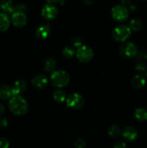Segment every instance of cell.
<instances>
[{"instance_id": "cell-26", "label": "cell", "mask_w": 147, "mask_h": 148, "mask_svg": "<svg viewBox=\"0 0 147 148\" xmlns=\"http://www.w3.org/2000/svg\"><path fill=\"white\" fill-rule=\"evenodd\" d=\"M71 46L74 48H76V49L80 47L81 46H82V39L79 37H74L71 39Z\"/></svg>"}, {"instance_id": "cell-10", "label": "cell", "mask_w": 147, "mask_h": 148, "mask_svg": "<svg viewBox=\"0 0 147 148\" xmlns=\"http://www.w3.org/2000/svg\"><path fill=\"white\" fill-rule=\"evenodd\" d=\"M51 34V27L48 23L40 25L35 30V37L39 40H45Z\"/></svg>"}, {"instance_id": "cell-13", "label": "cell", "mask_w": 147, "mask_h": 148, "mask_svg": "<svg viewBox=\"0 0 147 148\" xmlns=\"http://www.w3.org/2000/svg\"><path fill=\"white\" fill-rule=\"evenodd\" d=\"M11 88L13 96H15V95H21L22 94L24 93L27 86L24 79H18L14 81Z\"/></svg>"}, {"instance_id": "cell-16", "label": "cell", "mask_w": 147, "mask_h": 148, "mask_svg": "<svg viewBox=\"0 0 147 148\" xmlns=\"http://www.w3.org/2000/svg\"><path fill=\"white\" fill-rule=\"evenodd\" d=\"M13 96L12 88L7 85H0V99L8 100Z\"/></svg>"}, {"instance_id": "cell-29", "label": "cell", "mask_w": 147, "mask_h": 148, "mask_svg": "<svg viewBox=\"0 0 147 148\" xmlns=\"http://www.w3.org/2000/svg\"><path fill=\"white\" fill-rule=\"evenodd\" d=\"M8 126V120L6 117L0 116V129L5 128Z\"/></svg>"}, {"instance_id": "cell-22", "label": "cell", "mask_w": 147, "mask_h": 148, "mask_svg": "<svg viewBox=\"0 0 147 148\" xmlns=\"http://www.w3.org/2000/svg\"><path fill=\"white\" fill-rule=\"evenodd\" d=\"M62 54L65 59H71L76 54V50L72 46H65L62 51Z\"/></svg>"}, {"instance_id": "cell-7", "label": "cell", "mask_w": 147, "mask_h": 148, "mask_svg": "<svg viewBox=\"0 0 147 148\" xmlns=\"http://www.w3.org/2000/svg\"><path fill=\"white\" fill-rule=\"evenodd\" d=\"M66 106L73 109H80L84 105V98L78 92H72L66 97Z\"/></svg>"}, {"instance_id": "cell-24", "label": "cell", "mask_w": 147, "mask_h": 148, "mask_svg": "<svg viewBox=\"0 0 147 148\" xmlns=\"http://www.w3.org/2000/svg\"><path fill=\"white\" fill-rule=\"evenodd\" d=\"M135 69L138 72H146L147 70V65L145 62H144L143 61H140L139 62L135 64Z\"/></svg>"}, {"instance_id": "cell-15", "label": "cell", "mask_w": 147, "mask_h": 148, "mask_svg": "<svg viewBox=\"0 0 147 148\" xmlns=\"http://www.w3.org/2000/svg\"><path fill=\"white\" fill-rule=\"evenodd\" d=\"M11 24V19L8 14L0 12V33L7 31Z\"/></svg>"}, {"instance_id": "cell-33", "label": "cell", "mask_w": 147, "mask_h": 148, "mask_svg": "<svg viewBox=\"0 0 147 148\" xmlns=\"http://www.w3.org/2000/svg\"><path fill=\"white\" fill-rule=\"evenodd\" d=\"M5 112V106L0 103V115H2Z\"/></svg>"}, {"instance_id": "cell-8", "label": "cell", "mask_w": 147, "mask_h": 148, "mask_svg": "<svg viewBox=\"0 0 147 148\" xmlns=\"http://www.w3.org/2000/svg\"><path fill=\"white\" fill-rule=\"evenodd\" d=\"M56 5L46 2L41 9V15L47 21L53 20L57 17L59 12Z\"/></svg>"}, {"instance_id": "cell-3", "label": "cell", "mask_w": 147, "mask_h": 148, "mask_svg": "<svg viewBox=\"0 0 147 148\" xmlns=\"http://www.w3.org/2000/svg\"><path fill=\"white\" fill-rule=\"evenodd\" d=\"M132 30L129 26L125 24L118 25L112 30V37L115 41L125 43L131 37Z\"/></svg>"}, {"instance_id": "cell-18", "label": "cell", "mask_w": 147, "mask_h": 148, "mask_svg": "<svg viewBox=\"0 0 147 148\" xmlns=\"http://www.w3.org/2000/svg\"><path fill=\"white\" fill-rule=\"evenodd\" d=\"M56 66H57V62L54 58L48 57L45 59L44 63H43V67L46 72L52 73L56 70Z\"/></svg>"}, {"instance_id": "cell-31", "label": "cell", "mask_w": 147, "mask_h": 148, "mask_svg": "<svg viewBox=\"0 0 147 148\" xmlns=\"http://www.w3.org/2000/svg\"><path fill=\"white\" fill-rule=\"evenodd\" d=\"M15 11H21L24 12L26 10V6L23 4H18L15 6Z\"/></svg>"}, {"instance_id": "cell-25", "label": "cell", "mask_w": 147, "mask_h": 148, "mask_svg": "<svg viewBox=\"0 0 147 148\" xmlns=\"http://www.w3.org/2000/svg\"><path fill=\"white\" fill-rule=\"evenodd\" d=\"M74 146L76 148H85L86 146V142L83 138H78L74 142Z\"/></svg>"}, {"instance_id": "cell-1", "label": "cell", "mask_w": 147, "mask_h": 148, "mask_svg": "<svg viewBox=\"0 0 147 148\" xmlns=\"http://www.w3.org/2000/svg\"><path fill=\"white\" fill-rule=\"evenodd\" d=\"M10 111L15 116H23L28 111L29 105L25 98L22 95L12 96L8 103Z\"/></svg>"}, {"instance_id": "cell-32", "label": "cell", "mask_w": 147, "mask_h": 148, "mask_svg": "<svg viewBox=\"0 0 147 148\" xmlns=\"http://www.w3.org/2000/svg\"><path fill=\"white\" fill-rule=\"evenodd\" d=\"M128 10H129V12H135V10H137V6L135 5V4H133V3H131V4H129V7H128Z\"/></svg>"}, {"instance_id": "cell-27", "label": "cell", "mask_w": 147, "mask_h": 148, "mask_svg": "<svg viewBox=\"0 0 147 148\" xmlns=\"http://www.w3.org/2000/svg\"><path fill=\"white\" fill-rule=\"evenodd\" d=\"M135 59L138 60H146L147 59V51L141 50L138 51Z\"/></svg>"}, {"instance_id": "cell-14", "label": "cell", "mask_w": 147, "mask_h": 148, "mask_svg": "<svg viewBox=\"0 0 147 148\" xmlns=\"http://www.w3.org/2000/svg\"><path fill=\"white\" fill-rule=\"evenodd\" d=\"M14 3L10 0H2L0 1V10L4 14H12L15 11Z\"/></svg>"}, {"instance_id": "cell-21", "label": "cell", "mask_w": 147, "mask_h": 148, "mask_svg": "<svg viewBox=\"0 0 147 148\" xmlns=\"http://www.w3.org/2000/svg\"><path fill=\"white\" fill-rule=\"evenodd\" d=\"M53 98L55 101L58 103H63L66 101V92L61 89H58L55 90L53 93Z\"/></svg>"}, {"instance_id": "cell-6", "label": "cell", "mask_w": 147, "mask_h": 148, "mask_svg": "<svg viewBox=\"0 0 147 148\" xmlns=\"http://www.w3.org/2000/svg\"><path fill=\"white\" fill-rule=\"evenodd\" d=\"M138 51L137 46L131 41L125 42L119 48V54L125 59L135 57Z\"/></svg>"}, {"instance_id": "cell-19", "label": "cell", "mask_w": 147, "mask_h": 148, "mask_svg": "<svg viewBox=\"0 0 147 148\" xmlns=\"http://www.w3.org/2000/svg\"><path fill=\"white\" fill-rule=\"evenodd\" d=\"M133 116L138 121H145L147 120V111L144 108H138L134 111Z\"/></svg>"}, {"instance_id": "cell-23", "label": "cell", "mask_w": 147, "mask_h": 148, "mask_svg": "<svg viewBox=\"0 0 147 148\" xmlns=\"http://www.w3.org/2000/svg\"><path fill=\"white\" fill-rule=\"evenodd\" d=\"M108 134L111 137H117L121 134V130L119 126L116 124H112L108 129Z\"/></svg>"}, {"instance_id": "cell-28", "label": "cell", "mask_w": 147, "mask_h": 148, "mask_svg": "<svg viewBox=\"0 0 147 148\" xmlns=\"http://www.w3.org/2000/svg\"><path fill=\"white\" fill-rule=\"evenodd\" d=\"M10 141L6 137H0V148L10 147Z\"/></svg>"}, {"instance_id": "cell-34", "label": "cell", "mask_w": 147, "mask_h": 148, "mask_svg": "<svg viewBox=\"0 0 147 148\" xmlns=\"http://www.w3.org/2000/svg\"><path fill=\"white\" fill-rule=\"evenodd\" d=\"M146 77H147V70H146Z\"/></svg>"}, {"instance_id": "cell-17", "label": "cell", "mask_w": 147, "mask_h": 148, "mask_svg": "<svg viewBox=\"0 0 147 148\" xmlns=\"http://www.w3.org/2000/svg\"><path fill=\"white\" fill-rule=\"evenodd\" d=\"M146 80L145 77L140 74L135 75V76L133 77L132 80H131L132 85L137 89H140L144 87V85H146Z\"/></svg>"}, {"instance_id": "cell-5", "label": "cell", "mask_w": 147, "mask_h": 148, "mask_svg": "<svg viewBox=\"0 0 147 148\" xmlns=\"http://www.w3.org/2000/svg\"><path fill=\"white\" fill-rule=\"evenodd\" d=\"M94 56L95 53L93 49L87 45H82L76 50V59L82 63H88L91 62Z\"/></svg>"}, {"instance_id": "cell-2", "label": "cell", "mask_w": 147, "mask_h": 148, "mask_svg": "<svg viewBox=\"0 0 147 148\" xmlns=\"http://www.w3.org/2000/svg\"><path fill=\"white\" fill-rule=\"evenodd\" d=\"M50 82L53 86L61 89L69 85L70 76L69 73L63 69H56L50 74Z\"/></svg>"}, {"instance_id": "cell-20", "label": "cell", "mask_w": 147, "mask_h": 148, "mask_svg": "<svg viewBox=\"0 0 147 148\" xmlns=\"http://www.w3.org/2000/svg\"><path fill=\"white\" fill-rule=\"evenodd\" d=\"M129 27L132 31H139L143 27V23L140 19L133 18L130 21Z\"/></svg>"}, {"instance_id": "cell-12", "label": "cell", "mask_w": 147, "mask_h": 148, "mask_svg": "<svg viewBox=\"0 0 147 148\" xmlns=\"http://www.w3.org/2000/svg\"><path fill=\"white\" fill-rule=\"evenodd\" d=\"M31 82L34 88L39 90H42L46 88V86L48 85V79L43 74H38V75H36L32 79Z\"/></svg>"}, {"instance_id": "cell-30", "label": "cell", "mask_w": 147, "mask_h": 148, "mask_svg": "<svg viewBox=\"0 0 147 148\" xmlns=\"http://www.w3.org/2000/svg\"><path fill=\"white\" fill-rule=\"evenodd\" d=\"M113 148H128V146L125 142L119 141L115 143Z\"/></svg>"}, {"instance_id": "cell-9", "label": "cell", "mask_w": 147, "mask_h": 148, "mask_svg": "<svg viewBox=\"0 0 147 148\" xmlns=\"http://www.w3.org/2000/svg\"><path fill=\"white\" fill-rule=\"evenodd\" d=\"M11 23L17 27H22L27 23V17L24 12L14 11L12 14Z\"/></svg>"}, {"instance_id": "cell-4", "label": "cell", "mask_w": 147, "mask_h": 148, "mask_svg": "<svg viewBox=\"0 0 147 148\" xmlns=\"http://www.w3.org/2000/svg\"><path fill=\"white\" fill-rule=\"evenodd\" d=\"M111 16L116 22L123 23L129 17V10L122 4H116L111 10Z\"/></svg>"}, {"instance_id": "cell-11", "label": "cell", "mask_w": 147, "mask_h": 148, "mask_svg": "<svg viewBox=\"0 0 147 148\" xmlns=\"http://www.w3.org/2000/svg\"><path fill=\"white\" fill-rule=\"evenodd\" d=\"M121 134L124 140L128 142L135 141L138 137V130L132 126H127L124 127Z\"/></svg>"}]
</instances>
